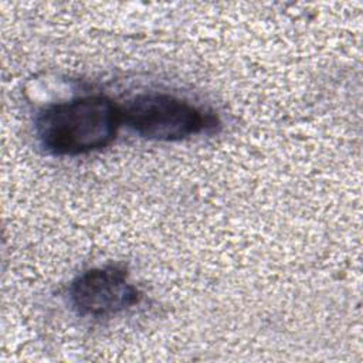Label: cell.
I'll return each mask as SVG.
<instances>
[{
	"label": "cell",
	"instance_id": "1",
	"mask_svg": "<svg viewBox=\"0 0 363 363\" xmlns=\"http://www.w3.org/2000/svg\"><path fill=\"white\" fill-rule=\"evenodd\" d=\"M121 123L118 105L106 96L89 95L43 109L35 119V133L48 153L77 156L108 146Z\"/></svg>",
	"mask_w": 363,
	"mask_h": 363
},
{
	"label": "cell",
	"instance_id": "2",
	"mask_svg": "<svg viewBox=\"0 0 363 363\" xmlns=\"http://www.w3.org/2000/svg\"><path fill=\"white\" fill-rule=\"evenodd\" d=\"M125 122L139 136L157 142H176L199 135L214 125V116L187 101L167 94H142L121 108Z\"/></svg>",
	"mask_w": 363,
	"mask_h": 363
},
{
	"label": "cell",
	"instance_id": "3",
	"mask_svg": "<svg viewBox=\"0 0 363 363\" xmlns=\"http://www.w3.org/2000/svg\"><path fill=\"white\" fill-rule=\"evenodd\" d=\"M138 298L125 271L113 265L85 271L69 286V302L81 316L115 315L135 305Z\"/></svg>",
	"mask_w": 363,
	"mask_h": 363
}]
</instances>
